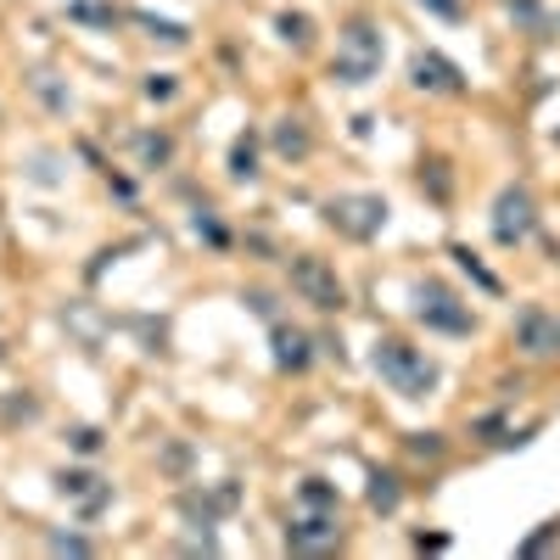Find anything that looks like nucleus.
Listing matches in <instances>:
<instances>
[{
  "label": "nucleus",
  "mask_w": 560,
  "mask_h": 560,
  "mask_svg": "<svg viewBox=\"0 0 560 560\" xmlns=\"http://www.w3.org/2000/svg\"><path fill=\"white\" fill-rule=\"evenodd\" d=\"M51 555H90V538H79V533H57V538H51Z\"/></svg>",
  "instance_id": "18"
},
{
  "label": "nucleus",
  "mask_w": 560,
  "mask_h": 560,
  "mask_svg": "<svg viewBox=\"0 0 560 560\" xmlns=\"http://www.w3.org/2000/svg\"><path fill=\"white\" fill-rule=\"evenodd\" d=\"M325 224L342 230V236H353V242H370V236H382V224H387V202L370 197V191L331 197V202H325Z\"/></svg>",
  "instance_id": "3"
},
{
  "label": "nucleus",
  "mask_w": 560,
  "mask_h": 560,
  "mask_svg": "<svg viewBox=\"0 0 560 560\" xmlns=\"http://www.w3.org/2000/svg\"><path fill=\"white\" fill-rule=\"evenodd\" d=\"M409 73H415V90H438V96H459V90H465L459 68H454L443 51H420Z\"/></svg>",
  "instance_id": "7"
},
{
  "label": "nucleus",
  "mask_w": 560,
  "mask_h": 560,
  "mask_svg": "<svg viewBox=\"0 0 560 560\" xmlns=\"http://www.w3.org/2000/svg\"><path fill=\"white\" fill-rule=\"evenodd\" d=\"M230 174H236V179H253L258 174V140L253 135L236 140V152H230Z\"/></svg>",
  "instance_id": "13"
},
{
  "label": "nucleus",
  "mask_w": 560,
  "mask_h": 560,
  "mask_svg": "<svg viewBox=\"0 0 560 560\" xmlns=\"http://www.w3.org/2000/svg\"><path fill=\"white\" fill-rule=\"evenodd\" d=\"M370 504H376V510H398V482L376 477V482H370Z\"/></svg>",
  "instance_id": "17"
},
{
  "label": "nucleus",
  "mask_w": 560,
  "mask_h": 560,
  "mask_svg": "<svg viewBox=\"0 0 560 560\" xmlns=\"http://www.w3.org/2000/svg\"><path fill=\"white\" fill-rule=\"evenodd\" d=\"M370 364H376V376L393 393H404V398H427L438 387V364L420 353V348H409L404 337H382L376 353H370Z\"/></svg>",
  "instance_id": "1"
},
{
  "label": "nucleus",
  "mask_w": 560,
  "mask_h": 560,
  "mask_svg": "<svg viewBox=\"0 0 560 560\" xmlns=\"http://www.w3.org/2000/svg\"><path fill=\"white\" fill-rule=\"evenodd\" d=\"M420 7H432L438 18H459V0H420Z\"/></svg>",
  "instance_id": "23"
},
{
  "label": "nucleus",
  "mask_w": 560,
  "mask_h": 560,
  "mask_svg": "<svg viewBox=\"0 0 560 560\" xmlns=\"http://www.w3.org/2000/svg\"><path fill=\"white\" fill-rule=\"evenodd\" d=\"M275 152H280V158H308V129H303L298 118H280V129H275Z\"/></svg>",
  "instance_id": "12"
},
{
  "label": "nucleus",
  "mask_w": 560,
  "mask_h": 560,
  "mask_svg": "<svg viewBox=\"0 0 560 560\" xmlns=\"http://www.w3.org/2000/svg\"><path fill=\"white\" fill-rule=\"evenodd\" d=\"M135 23H147V28H152V39H163V45H185V39H191L179 23H158V18H147V12H140Z\"/></svg>",
  "instance_id": "16"
},
{
  "label": "nucleus",
  "mask_w": 560,
  "mask_h": 560,
  "mask_svg": "<svg viewBox=\"0 0 560 560\" xmlns=\"http://www.w3.org/2000/svg\"><path fill=\"white\" fill-rule=\"evenodd\" d=\"M147 96L163 102V96H174V84H168V79H152V84H147Z\"/></svg>",
  "instance_id": "24"
},
{
  "label": "nucleus",
  "mask_w": 560,
  "mask_h": 560,
  "mask_svg": "<svg viewBox=\"0 0 560 560\" xmlns=\"http://www.w3.org/2000/svg\"><path fill=\"white\" fill-rule=\"evenodd\" d=\"M337 544H342L337 510H331V516H314V522L287 527V549H298V555H319V549H337Z\"/></svg>",
  "instance_id": "8"
},
{
  "label": "nucleus",
  "mask_w": 560,
  "mask_h": 560,
  "mask_svg": "<svg viewBox=\"0 0 560 560\" xmlns=\"http://www.w3.org/2000/svg\"><path fill=\"white\" fill-rule=\"evenodd\" d=\"M287 275H292V292L303 298V303H314L319 314H337L342 303H348V292H342V280H337V269L325 264V258H292L287 264Z\"/></svg>",
  "instance_id": "4"
},
{
  "label": "nucleus",
  "mask_w": 560,
  "mask_h": 560,
  "mask_svg": "<svg viewBox=\"0 0 560 560\" xmlns=\"http://www.w3.org/2000/svg\"><path fill=\"white\" fill-rule=\"evenodd\" d=\"M538 224V208H533V191L527 185H504L499 202H493V242L499 247H522Z\"/></svg>",
  "instance_id": "5"
},
{
  "label": "nucleus",
  "mask_w": 560,
  "mask_h": 560,
  "mask_svg": "<svg viewBox=\"0 0 560 560\" xmlns=\"http://www.w3.org/2000/svg\"><path fill=\"white\" fill-rule=\"evenodd\" d=\"M57 493H62V499H73V504L84 510V516H96V510L113 499V488H107L102 477H90V471H62V477H57Z\"/></svg>",
  "instance_id": "9"
},
{
  "label": "nucleus",
  "mask_w": 560,
  "mask_h": 560,
  "mask_svg": "<svg viewBox=\"0 0 560 560\" xmlns=\"http://www.w3.org/2000/svg\"><path fill=\"white\" fill-rule=\"evenodd\" d=\"M308 337L298 331V325H275V364L280 370H308Z\"/></svg>",
  "instance_id": "11"
},
{
  "label": "nucleus",
  "mask_w": 560,
  "mask_h": 560,
  "mask_svg": "<svg viewBox=\"0 0 560 560\" xmlns=\"http://www.w3.org/2000/svg\"><path fill=\"white\" fill-rule=\"evenodd\" d=\"M420 319L432 325V331H448V337H465L477 325V314L465 308L448 287H438V280H427V287H420Z\"/></svg>",
  "instance_id": "6"
},
{
  "label": "nucleus",
  "mask_w": 560,
  "mask_h": 560,
  "mask_svg": "<svg viewBox=\"0 0 560 560\" xmlns=\"http://www.w3.org/2000/svg\"><path fill=\"white\" fill-rule=\"evenodd\" d=\"M415 549H448V538H443V533H432V538L420 533V538H415Z\"/></svg>",
  "instance_id": "25"
},
{
  "label": "nucleus",
  "mask_w": 560,
  "mask_h": 560,
  "mask_svg": "<svg viewBox=\"0 0 560 560\" xmlns=\"http://www.w3.org/2000/svg\"><path fill=\"white\" fill-rule=\"evenodd\" d=\"M73 443H79L84 454H96V448H102V438H96V432H90V427H79V432H73Z\"/></svg>",
  "instance_id": "22"
},
{
  "label": "nucleus",
  "mask_w": 560,
  "mask_h": 560,
  "mask_svg": "<svg viewBox=\"0 0 560 560\" xmlns=\"http://www.w3.org/2000/svg\"><path fill=\"white\" fill-rule=\"evenodd\" d=\"M516 337H522L527 353H560V319L544 314V308H527L522 325H516Z\"/></svg>",
  "instance_id": "10"
},
{
  "label": "nucleus",
  "mask_w": 560,
  "mask_h": 560,
  "mask_svg": "<svg viewBox=\"0 0 560 560\" xmlns=\"http://www.w3.org/2000/svg\"><path fill=\"white\" fill-rule=\"evenodd\" d=\"M280 39H287V45H308V39H314V23L287 12V18H280Z\"/></svg>",
  "instance_id": "15"
},
{
  "label": "nucleus",
  "mask_w": 560,
  "mask_h": 560,
  "mask_svg": "<svg viewBox=\"0 0 560 560\" xmlns=\"http://www.w3.org/2000/svg\"><path fill=\"white\" fill-rule=\"evenodd\" d=\"M197 230H202V236H208L213 247H224V230H219V224H213L208 213H197Z\"/></svg>",
  "instance_id": "21"
},
{
  "label": "nucleus",
  "mask_w": 560,
  "mask_h": 560,
  "mask_svg": "<svg viewBox=\"0 0 560 560\" xmlns=\"http://www.w3.org/2000/svg\"><path fill=\"white\" fill-rule=\"evenodd\" d=\"M454 258H459V269H465V275H471V280H477V287H482V292H499V280H493V275H488V269L477 264V253H471V247H454Z\"/></svg>",
  "instance_id": "14"
},
{
  "label": "nucleus",
  "mask_w": 560,
  "mask_h": 560,
  "mask_svg": "<svg viewBox=\"0 0 560 560\" xmlns=\"http://www.w3.org/2000/svg\"><path fill=\"white\" fill-rule=\"evenodd\" d=\"M382 57H387V45H382V28L370 23V18H353L342 34H337V57H331V79L337 84H370L382 73Z\"/></svg>",
  "instance_id": "2"
},
{
  "label": "nucleus",
  "mask_w": 560,
  "mask_h": 560,
  "mask_svg": "<svg viewBox=\"0 0 560 560\" xmlns=\"http://www.w3.org/2000/svg\"><path fill=\"white\" fill-rule=\"evenodd\" d=\"M303 504H314V510H337V493H331V488H319V482H308V488H303Z\"/></svg>",
  "instance_id": "20"
},
{
  "label": "nucleus",
  "mask_w": 560,
  "mask_h": 560,
  "mask_svg": "<svg viewBox=\"0 0 560 560\" xmlns=\"http://www.w3.org/2000/svg\"><path fill=\"white\" fill-rule=\"evenodd\" d=\"M140 158H147V163H168V135H147V140H140Z\"/></svg>",
  "instance_id": "19"
}]
</instances>
